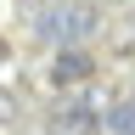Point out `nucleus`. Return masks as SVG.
<instances>
[{
	"label": "nucleus",
	"instance_id": "nucleus-6",
	"mask_svg": "<svg viewBox=\"0 0 135 135\" xmlns=\"http://www.w3.org/2000/svg\"><path fill=\"white\" fill-rule=\"evenodd\" d=\"M0 118H11V96L6 90H0Z\"/></svg>",
	"mask_w": 135,
	"mask_h": 135
},
{
	"label": "nucleus",
	"instance_id": "nucleus-3",
	"mask_svg": "<svg viewBox=\"0 0 135 135\" xmlns=\"http://www.w3.org/2000/svg\"><path fill=\"white\" fill-rule=\"evenodd\" d=\"M84 79H96V56L84 45H56V56H51V84H56V90H73Z\"/></svg>",
	"mask_w": 135,
	"mask_h": 135
},
{
	"label": "nucleus",
	"instance_id": "nucleus-4",
	"mask_svg": "<svg viewBox=\"0 0 135 135\" xmlns=\"http://www.w3.org/2000/svg\"><path fill=\"white\" fill-rule=\"evenodd\" d=\"M107 135H135V96L107 107Z\"/></svg>",
	"mask_w": 135,
	"mask_h": 135
},
{
	"label": "nucleus",
	"instance_id": "nucleus-2",
	"mask_svg": "<svg viewBox=\"0 0 135 135\" xmlns=\"http://www.w3.org/2000/svg\"><path fill=\"white\" fill-rule=\"evenodd\" d=\"M101 129V113L79 96H62L56 107L45 113V135H96Z\"/></svg>",
	"mask_w": 135,
	"mask_h": 135
},
{
	"label": "nucleus",
	"instance_id": "nucleus-1",
	"mask_svg": "<svg viewBox=\"0 0 135 135\" xmlns=\"http://www.w3.org/2000/svg\"><path fill=\"white\" fill-rule=\"evenodd\" d=\"M96 6H84V0H62V6H51V11H40V34L51 45H79L84 34H96Z\"/></svg>",
	"mask_w": 135,
	"mask_h": 135
},
{
	"label": "nucleus",
	"instance_id": "nucleus-5",
	"mask_svg": "<svg viewBox=\"0 0 135 135\" xmlns=\"http://www.w3.org/2000/svg\"><path fill=\"white\" fill-rule=\"evenodd\" d=\"M11 62V45H6V34H0V68H6Z\"/></svg>",
	"mask_w": 135,
	"mask_h": 135
}]
</instances>
